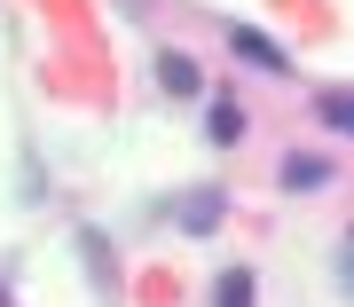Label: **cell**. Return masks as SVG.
Masks as SVG:
<instances>
[{"mask_svg":"<svg viewBox=\"0 0 354 307\" xmlns=\"http://www.w3.org/2000/svg\"><path fill=\"white\" fill-rule=\"evenodd\" d=\"M228 48H236V64H252V71H291V55H283L268 32H252V24H236V32H228Z\"/></svg>","mask_w":354,"mask_h":307,"instance_id":"obj_1","label":"cell"},{"mask_svg":"<svg viewBox=\"0 0 354 307\" xmlns=\"http://www.w3.org/2000/svg\"><path fill=\"white\" fill-rule=\"evenodd\" d=\"M323 181H330V158H307V150L283 158V189H291V197H315Z\"/></svg>","mask_w":354,"mask_h":307,"instance_id":"obj_2","label":"cell"},{"mask_svg":"<svg viewBox=\"0 0 354 307\" xmlns=\"http://www.w3.org/2000/svg\"><path fill=\"white\" fill-rule=\"evenodd\" d=\"M315 118H323L330 134H346V142H354V87H330V95L315 102Z\"/></svg>","mask_w":354,"mask_h":307,"instance_id":"obj_3","label":"cell"},{"mask_svg":"<svg viewBox=\"0 0 354 307\" xmlns=\"http://www.w3.org/2000/svg\"><path fill=\"white\" fill-rule=\"evenodd\" d=\"M158 87H165V95H197L205 79H197V64H189V55H158Z\"/></svg>","mask_w":354,"mask_h":307,"instance_id":"obj_4","label":"cell"},{"mask_svg":"<svg viewBox=\"0 0 354 307\" xmlns=\"http://www.w3.org/2000/svg\"><path fill=\"white\" fill-rule=\"evenodd\" d=\"M221 205H228L221 189H197L189 205H181V229H189V236H205V229H213V221H221Z\"/></svg>","mask_w":354,"mask_h":307,"instance_id":"obj_5","label":"cell"},{"mask_svg":"<svg viewBox=\"0 0 354 307\" xmlns=\"http://www.w3.org/2000/svg\"><path fill=\"white\" fill-rule=\"evenodd\" d=\"M260 299V283L244 276V268H221V283H213V307H252Z\"/></svg>","mask_w":354,"mask_h":307,"instance_id":"obj_6","label":"cell"},{"mask_svg":"<svg viewBox=\"0 0 354 307\" xmlns=\"http://www.w3.org/2000/svg\"><path fill=\"white\" fill-rule=\"evenodd\" d=\"M205 134H213L221 150H236V142H244V111H236V102H213V118H205Z\"/></svg>","mask_w":354,"mask_h":307,"instance_id":"obj_7","label":"cell"},{"mask_svg":"<svg viewBox=\"0 0 354 307\" xmlns=\"http://www.w3.org/2000/svg\"><path fill=\"white\" fill-rule=\"evenodd\" d=\"M339 292H346V299H354V236H346V244H339Z\"/></svg>","mask_w":354,"mask_h":307,"instance_id":"obj_8","label":"cell"},{"mask_svg":"<svg viewBox=\"0 0 354 307\" xmlns=\"http://www.w3.org/2000/svg\"><path fill=\"white\" fill-rule=\"evenodd\" d=\"M0 307H8V292H0Z\"/></svg>","mask_w":354,"mask_h":307,"instance_id":"obj_9","label":"cell"}]
</instances>
